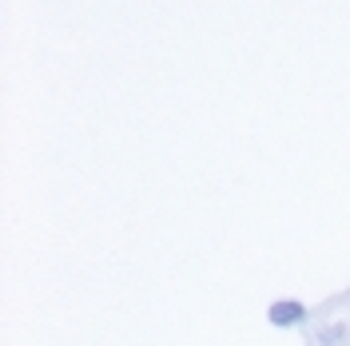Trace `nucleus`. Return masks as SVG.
Here are the masks:
<instances>
[{
  "label": "nucleus",
  "instance_id": "1",
  "mask_svg": "<svg viewBox=\"0 0 350 346\" xmlns=\"http://www.w3.org/2000/svg\"><path fill=\"white\" fill-rule=\"evenodd\" d=\"M267 319L275 326H299L306 319V306L295 303V299H286V303H275L271 310H267Z\"/></svg>",
  "mask_w": 350,
  "mask_h": 346
},
{
  "label": "nucleus",
  "instance_id": "2",
  "mask_svg": "<svg viewBox=\"0 0 350 346\" xmlns=\"http://www.w3.org/2000/svg\"><path fill=\"white\" fill-rule=\"evenodd\" d=\"M347 343H350V326H342V323L327 326V330L319 334V346H347Z\"/></svg>",
  "mask_w": 350,
  "mask_h": 346
}]
</instances>
